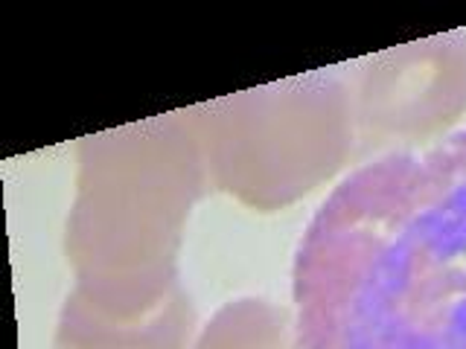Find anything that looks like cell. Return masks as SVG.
Returning a JSON list of instances; mask_svg holds the SVG:
<instances>
[{"label": "cell", "mask_w": 466, "mask_h": 349, "mask_svg": "<svg viewBox=\"0 0 466 349\" xmlns=\"http://www.w3.org/2000/svg\"><path fill=\"white\" fill-rule=\"evenodd\" d=\"M291 294L298 349H466V128L335 186Z\"/></svg>", "instance_id": "obj_1"}, {"label": "cell", "mask_w": 466, "mask_h": 349, "mask_svg": "<svg viewBox=\"0 0 466 349\" xmlns=\"http://www.w3.org/2000/svg\"><path fill=\"white\" fill-rule=\"evenodd\" d=\"M210 186L184 111L82 137L65 224L73 288L114 312L164 300L181 285L184 227Z\"/></svg>", "instance_id": "obj_2"}, {"label": "cell", "mask_w": 466, "mask_h": 349, "mask_svg": "<svg viewBox=\"0 0 466 349\" xmlns=\"http://www.w3.org/2000/svg\"><path fill=\"white\" fill-rule=\"evenodd\" d=\"M210 184L257 213L298 204L335 178L356 145L350 87L309 73L187 108Z\"/></svg>", "instance_id": "obj_3"}, {"label": "cell", "mask_w": 466, "mask_h": 349, "mask_svg": "<svg viewBox=\"0 0 466 349\" xmlns=\"http://www.w3.org/2000/svg\"><path fill=\"white\" fill-rule=\"evenodd\" d=\"M350 105L361 155H397L443 135L466 114V33L370 55L350 85Z\"/></svg>", "instance_id": "obj_4"}, {"label": "cell", "mask_w": 466, "mask_h": 349, "mask_svg": "<svg viewBox=\"0 0 466 349\" xmlns=\"http://www.w3.org/2000/svg\"><path fill=\"white\" fill-rule=\"evenodd\" d=\"M196 309L184 285L140 312H114L73 288L56 326V349H196Z\"/></svg>", "instance_id": "obj_5"}, {"label": "cell", "mask_w": 466, "mask_h": 349, "mask_svg": "<svg viewBox=\"0 0 466 349\" xmlns=\"http://www.w3.org/2000/svg\"><path fill=\"white\" fill-rule=\"evenodd\" d=\"M196 349H298L286 309L268 300L242 297L218 309L198 332Z\"/></svg>", "instance_id": "obj_6"}]
</instances>
